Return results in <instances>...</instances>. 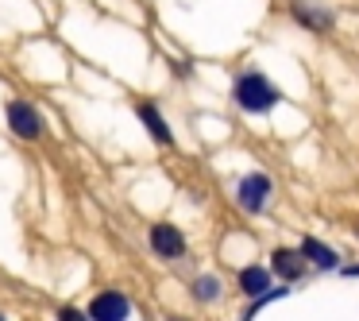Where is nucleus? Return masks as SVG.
<instances>
[{
	"mask_svg": "<svg viewBox=\"0 0 359 321\" xmlns=\"http://www.w3.org/2000/svg\"><path fill=\"white\" fill-rule=\"evenodd\" d=\"M274 271H278L282 279H297V275H305V256H302V251L278 248V251H274Z\"/></svg>",
	"mask_w": 359,
	"mask_h": 321,
	"instance_id": "nucleus-9",
	"label": "nucleus"
},
{
	"mask_svg": "<svg viewBox=\"0 0 359 321\" xmlns=\"http://www.w3.org/2000/svg\"><path fill=\"white\" fill-rule=\"evenodd\" d=\"M344 271H348V275H359V267H344Z\"/></svg>",
	"mask_w": 359,
	"mask_h": 321,
	"instance_id": "nucleus-13",
	"label": "nucleus"
},
{
	"mask_svg": "<svg viewBox=\"0 0 359 321\" xmlns=\"http://www.w3.org/2000/svg\"><path fill=\"white\" fill-rule=\"evenodd\" d=\"M151 248L163 259H178V256H186V236L174 225H155L151 228Z\"/></svg>",
	"mask_w": 359,
	"mask_h": 321,
	"instance_id": "nucleus-4",
	"label": "nucleus"
},
{
	"mask_svg": "<svg viewBox=\"0 0 359 321\" xmlns=\"http://www.w3.org/2000/svg\"><path fill=\"white\" fill-rule=\"evenodd\" d=\"M266 194H271V178H266V174H248V178L240 182V205L251 213L263 209Z\"/></svg>",
	"mask_w": 359,
	"mask_h": 321,
	"instance_id": "nucleus-5",
	"label": "nucleus"
},
{
	"mask_svg": "<svg viewBox=\"0 0 359 321\" xmlns=\"http://www.w3.org/2000/svg\"><path fill=\"white\" fill-rule=\"evenodd\" d=\"M236 101L248 112H266V109L278 105V93H274V86L263 74H243V78L236 81Z\"/></svg>",
	"mask_w": 359,
	"mask_h": 321,
	"instance_id": "nucleus-1",
	"label": "nucleus"
},
{
	"mask_svg": "<svg viewBox=\"0 0 359 321\" xmlns=\"http://www.w3.org/2000/svg\"><path fill=\"white\" fill-rule=\"evenodd\" d=\"M194 290H197L201 298H217V294H220V282L205 275V279H197V282H194Z\"/></svg>",
	"mask_w": 359,
	"mask_h": 321,
	"instance_id": "nucleus-11",
	"label": "nucleus"
},
{
	"mask_svg": "<svg viewBox=\"0 0 359 321\" xmlns=\"http://www.w3.org/2000/svg\"><path fill=\"white\" fill-rule=\"evenodd\" d=\"M294 16L302 20L305 27H313V32H328V27H332V16H328L325 8H313V4H305V0H294Z\"/></svg>",
	"mask_w": 359,
	"mask_h": 321,
	"instance_id": "nucleus-8",
	"label": "nucleus"
},
{
	"mask_svg": "<svg viewBox=\"0 0 359 321\" xmlns=\"http://www.w3.org/2000/svg\"><path fill=\"white\" fill-rule=\"evenodd\" d=\"M140 120L147 124V132L155 136V143H163V148H170V143H174L170 128H166V120L158 117V109H155V105H140Z\"/></svg>",
	"mask_w": 359,
	"mask_h": 321,
	"instance_id": "nucleus-7",
	"label": "nucleus"
},
{
	"mask_svg": "<svg viewBox=\"0 0 359 321\" xmlns=\"http://www.w3.org/2000/svg\"><path fill=\"white\" fill-rule=\"evenodd\" d=\"M0 321H4V313H0Z\"/></svg>",
	"mask_w": 359,
	"mask_h": 321,
	"instance_id": "nucleus-14",
	"label": "nucleus"
},
{
	"mask_svg": "<svg viewBox=\"0 0 359 321\" xmlns=\"http://www.w3.org/2000/svg\"><path fill=\"white\" fill-rule=\"evenodd\" d=\"M58 321H86V313H81V310H74V306H62Z\"/></svg>",
	"mask_w": 359,
	"mask_h": 321,
	"instance_id": "nucleus-12",
	"label": "nucleus"
},
{
	"mask_svg": "<svg viewBox=\"0 0 359 321\" xmlns=\"http://www.w3.org/2000/svg\"><path fill=\"white\" fill-rule=\"evenodd\" d=\"M302 256L309 259V263H317L320 271H332V267L340 263V259H336V251L328 248V244H320L317 236H305V244H302Z\"/></svg>",
	"mask_w": 359,
	"mask_h": 321,
	"instance_id": "nucleus-6",
	"label": "nucleus"
},
{
	"mask_svg": "<svg viewBox=\"0 0 359 321\" xmlns=\"http://www.w3.org/2000/svg\"><path fill=\"white\" fill-rule=\"evenodd\" d=\"M266 282H271V275H266V267H243V275H240V287L248 290V294H266Z\"/></svg>",
	"mask_w": 359,
	"mask_h": 321,
	"instance_id": "nucleus-10",
	"label": "nucleus"
},
{
	"mask_svg": "<svg viewBox=\"0 0 359 321\" xmlns=\"http://www.w3.org/2000/svg\"><path fill=\"white\" fill-rule=\"evenodd\" d=\"M8 124H12V132H16L20 140H39V132H43V117L27 101H12L8 105Z\"/></svg>",
	"mask_w": 359,
	"mask_h": 321,
	"instance_id": "nucleus-3",
	"label": "nucleus"
},
{
	"mask_svg": "<svg viewBox=\"0 0 359 321\" xmlns=\"http://www.w3.org/2000/svg\"><path fill=\"white\" fill-rule=\"evenodd\" d=\"M128 313H132V302L120 290H101L89 302V317L93 321H128Z\"/></svg>",
	"mask_w": 359,
	"mask_h": 321,
	"instance_id": "nucleus-2",
	"label": "nucleus"
}]
</instances>
